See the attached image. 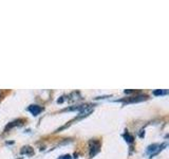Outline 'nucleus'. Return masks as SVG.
I'll return each mask as SVG.
<instances>
[{
	"label": "nucleus",
	"instance_id": "f257e3e1",
	"mask_svg": "<svg viewBox=\"0 0 169 159\" xmlns=\"http://www.w3.org/2000/svg\"><path fill=\"white\" fill-rule=\"evenodd\" d=\"M101 144L96 140H91L89 142V150H90V157H94V156L100 152Z\"/></svg>",
	"mask_w": 169,
	"mask_h": 159
},
{
	"label": "nucleus",
	"instance_id": "f03ea898",
	"mask_svg": "<svg viewBox=\"0 0 169 159\" xmlns=\"http://www.w3.org/2000/svg\"><path fill=\"white\" fill-rule=\"evenodd\" d=\"M166 147V144H162V145H160V144H152V145H150V147H147V154H149L150 156H153L155 154H157V153L160 152L161 150H162V147Z\"/></svg>",
	"mask_w": 169,
	"mask_h": 159
},
{
	"label": "nucleus",
	"instance_id": "7ed1b4c3",
	"mask_svg": "<svg viewBox=\"0 0 169 159\" xmlns=\"http://www.w3.org/2000/svg\"><path fill=\"white\" fill-rule=\"evenodd\" d=\"M148 97L141 95V96H135V97H131L129 99H126V100H120V102H124L125 104L127 103H138V102H142L144 100H146Z\"/></svg>",
	"mask_w": 169,
	"mask_h": 159
},
{
	"label": "nucleus",
	"instance_id": "20e7f679",
	"mask_svg": "<svg viewBox=\"0 0 169 159\" xmlns=\"http://www.w3.org/2000/svg\"><path fill=\"white\" fill-rule=\"evenodd\" d=\"M28 110H29V112H30L33 116H37V115H39L40 112H42V108L39 106V105H34V104H33V105H30V106H29Z\"/></svg>",
	"mask_w": 169,
	"mask_h": 159
},
{
	"label": "nucleus",
	"instance_id": "39448f33",
	"mask_svg": "<svg viewBox=\"0 0 169 159\" xmlns=\"http://www.w3.org/2000/svg\"><path fill=\"white\" fill-rule=\"evenodd\" d=\"M20 153L22 155H32L34 153V151H33V149H32L31 147H28V145H26V147H23L22 149H21V151H20Z\"/></svg>",
	"mask_w": 169,
	"mask_h": 159
},
{
	"label": "nucleus",
	"instance_id": "423d86ee",
	"mask_svg": "<svg viewBox=\"0 0 169 159\" xmlns=\"http://www.w3.org/2000/svg\"><path fill=\"white\" fill-rule=\"evenodd\" d=\"M22 123H23V120H22V119H18V120L13 121V122H11L10 124L7 126L5 131H7V129H10V128L14 127V126H16V125H22Z\"/></svg>",
	"mask_w": 169,
	"mask_h": 159
},
{
	"label": "nucleus",
	"instance_id": "0eeeda50",
	"mask_svg": "<svg viewBox=\"0 0 169 159\" xmlns=\"http://www.w3.org/2000/svg\"><path fill=\"white\" fill-rule=\"evenodd\" d=\"M124 139H125L127 142H129V143H132L133 140H134L133 136H131L129 133H125V134H124Z\"/></svg>",
	"mask_w": 169,
	"mask_h": 159
},
{
	"label": "nucleus",
	"instance_id": "6e6552de",
	"mask_svg": "<svg viewBox=\"0 0 169 159\" xmlns=\"http://www.w3.org/2000/svg\"><path fill=\"white\" fill-rule=\"evenodd\" d=\"M152 93H153V96H163V95H167V90L157 89V90H154Z\"/></svg>",
	"mask_w": 169,
	"mask_h": 159
},
{
	"label": "nucleus",
	"instance_id": "1a4fd4ad",
	"mask_svg": "<svg viewBox=\"0 0 169 159\" xmlns=\"http://www.w3.org/2000/svg\"><path fill=\"white\" fill-rule=\"evenodd\" d=\"M57 159H72L71 157V155H69V154H66V155H63V156H59Z\"/></svg>",
	"mask_w": 169,
	"mask_h": 159
},
{
	"label": "nucleus",
	"instance_id": "9d476101",
	"mask_svg": "<svg viewBox=\"0 0 169 159\" xmlns=\"http://www.w3.org/2000/svg\"><path fill=\"white\" fill-rule=\"evenodd\" d=\"M124 92H125V93H132V92H133V90H132V89H129V90L126 89V90L124 91Z\"/></svg>",
	"mask_w": 169,
	"mask_h": 159
}]
</instances>
